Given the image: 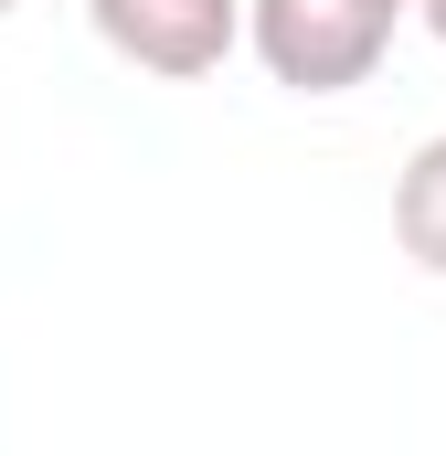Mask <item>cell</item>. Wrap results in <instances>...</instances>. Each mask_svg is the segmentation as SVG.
Wrapping results in <instances>:
<instances>
[{
  "label": "cell",
  "instance_id": "cell-1",
  "mask_svg": "<svg viewBox=\"0 0 446 456\" xmlns=\"http://www.w3.org/2000/svg\"><path fill=\"white\" fill-rule=\"evenodd\" d=\"M244 43L287 96H351L383 75L393 21L372 0H244Z\"/></svg>",
  "mask_w": 446,
  "mask_h": 456
},
{
  "label": "cell",
  "instance_id": "cell-2",
  "mask_svg": "<svg viewBox=\"0 0 446 456\" xmlns=\"http://www.w3.org/2000/svg\"><path fill=\"white\" fill-rule=\"evenodd\" d=\"M86 21L117 64H138L160 86H202L244 43V0H86Z\"/></svg>",
  "mask_w": 446,
  "mask_h": 456
},
{
  "label": "cell",
  "instance_id": "cell-3",
  "mask_svg": "<svg viewBox=\"0 0 446 456\" xmlns=\"http://www.w3.org/2000/svg\"><path fill=\"white\" fill-rule=\"evenodd\" d=\"M393 244H404L425 276H446V138H425V149L393 170Z\"/></svg>",
  "mask_w": 446,
  "mask_h": 456
},
{
  "label": "cell",
  "instance_id": "cell-4",
  "mask_svg": "<svg viewBox=\"0 0 446 456\" xmlns=\"http://www.w3.org/2000/svg\"><path fill=\"white\" fill-rule=\"evenodd\" d=\"M415 21H425V32H436V43H446V0H425V11H415Z\"/></svg>",
  "mask_w": 446,
  "mask_h": 456
},
{
  "label": "cell",
  "instance_id": "cell-5",
  "mask_svg": "<svg viewBox=\"0 0 446 456\" xmlns=\"http://www.w3.org/2000/svg\"><path fill=\"white\" fill-rule=\"evenodd\" d=\"M372 11H383V21H404V11H425V0H372Z\"/></svg>",
  "mask_w": 446,
  "mask_h": 456
},
{
  "label": "cell",
  "instance_id": "cell-6",
  "mask_svg": "<svg viewBox=\"0 0 446 456\" xmlns=\"http://www.w3.org/2000/svg\"><path fill=\"white\" fill-rule=\"evenodd\" d=\"M0 11H21V0H0Z\"/></svg>",
  "mask_w": 446,
  "mask_h": 456
}]
</instances>
